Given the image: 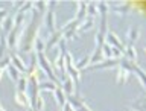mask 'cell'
Masks as SVG:
<instances>
[{
	"label": "cell",
	"instance_id": "1",
	"mask_svg": "<svg viewBox=\"0 0 146 111\" xmlns=\"http://www.w3.org/2000/svg\"><path fill=\"white\" fill-rule=\"evenodd\" d=\"M40 14L32 8V18H31V23L27 25L21 32V43H20V52L21 53H32L34 52V43L35 40L38 38V34H40Z\"/></svg>",
	"mask_w": 146,
	"mask_h": 111
},
{
	"label": "cell",
	"instance_id": "2",
	"mask_svg": "<svg viewBox=\"0 0 146 111\" xmlns=\"http://www.w3.org/2000/svg\"><path fill=\"white\" fill-rule=\"evenodd\" d=\"M27 88H26V94H27V99H29V108L32 110L35 107V102L40 96V76H38V72L32 73V75H27Z\"/></svg>",
	"mask_w": 146,
	"mask_h": 111
},
{
	"label": "cell",
	"instance_id": "3",
	"mask_svg": "<svg viewBox=\"0 0 146 111\" xmlns=\"http://www.w3.org/2000/svg\"><path fill=\"white\" fill-rule=\"evenodd\" d=\"M59 46V52L56 55V58H55V61L52 64L53 70H55V75L56 78H64L66 76V53H67V46H66V40H61L58 43Z\"/></svg>",
	"mask_w": 146,
	"mask_h": 111
},
{
	"label": "cell",
	"instance_id": "4",
	"mask_svg": "<svg viewBox=\"0 0 146 111\" xmlns=\"http://www.w3.org/2000/svg\"><path fill=\"white\" fill-rule=\"evenodd\" d=\"M36 55V62H38V68L40 70H43L46 75L49 76V81H52L55 82V84H58V78L56 75H55V70H53V67H52V62L49 61L47 58H46V55L44 53H35Z\"/></svg>",
	"mask_w": 146,
	"mask_h": 111
},
{
	"label": "cell",
	"instance_id": "5",
	"mask_svg": "<svg viewBox=\"0 0 146 111\" xmlns=\"http://www.w3.org/2000/svg\"><path fill=\"white\" fill-rule=\"evenodd\" d=\"M66 73H68V78H72L73 82H75V85L79 84L81 81V72L76 68L75 66V59H73L72 53H66Z\"/></svg>",
	"mask_w": 146,
	"mask_h": 111
},
{
	"label": "cell",
	"instance_id": "6",
	"mask_svg": "<svg viewBox=\"0 0 146 111\" xmlns=\"http://www.w3.org/2000/svg\"><path fill=\"white\" fill-rule=\"evenodd\" d=\"M21 31L23 27H14V29L6 35V46L8 49H17L20 44V37H21Z\"/></svg>",
	"mask_w": 146,
	"mask_h": 111
},
{
	"label": "cell",
	"instance_id": "7",
	"mask_svg": "<svg viewBox=\"0 0 146 111\" xmlns=\"http://www.w3.org/2000/svg\"><path fill=\"white\" fill-rule=\"evenodd\" d=\"M67 104L72 107L73 111H91L90 107L78 94H73V96H70V98H67Z\"/></svg>",
	"mask_w": 146,
	"mask_h": 111
},
{
	"label": "cell",
	"instance_id": "8",
	"mask_svg": "<svg viewBox=\"0 0 146 111\" xmlns=\"http://www.w3.org/2000/svg\"><path fill=\"white\" fill-rule=\"evenodd\" d=\"M105 43H107L108 46H111V47L119 49L120 52H125V46H123L122 40L119 38V37L114 34V32H111V31H108L107 35H105Z\"/></svg>",
	"mask_w": 146,
	"mask_h": 111
},
{
	"label": "cell",
	"instance_id": "9",
	"mask_svg": "<svg viewBox=\"0 0 146 111\" xmlns=\"http://www.w3.org/2000/svg\"><path fill=\"white\" fill-rule=\"evenodd\" d=\"M44 26L50 34L56 31V15H55L53 9H47V12L44 14Z\"/></svg>",
	"mask_w": 146,
	"mask_h": 111
},
{
	"label": "cell",
	"instance_id": "10",
	"mask_svg": "<svg viewBox=\"0 0 146 111\" xmlns=\"http://www.w3.org/2000/svg\"><path fill=\"white\" fill-rule=\"evenodd\" d=\"M132 8H134V6H132V2H123V3H117L116 6H113L111 11H113L114 14H117V15L125 17L126 14L131 12Z\"/></svg>",
	"mask_w": 146,
	"mask_h": 111
},
{
	"label": "cell",
	"instance_id": "11",
	"mask_svg": "<svg viewBox=\"0 0 146 111\" xmlns=\"http://www.w3.org/2000/svg\"><path fill=\"white\" fill-rule=\"evenodd\" d=\"M119 66V59H104V61H100L98 64H94V66H90L87 67L88 70H102V68H111V67H117Z\"/></svg>",
	"mask_w": 146,
	"mask_h": 111
},
{
	"label": "cell",
	"instance_id": "12",
	"mask_svg": "<svg viewBox=\"0 0 146 111\" xmlns=\"http://www.w3.org/2000/svg\"><path fill=\"white\" fill-rule=\"evenodd\" d=\"M61 90L64 91V94H66L67 98H70V96H73V94H76V85H75V82H73L72 78H66V79H64Z\"/></svg>",
	"mask_w": 146,
	"mask_h": 111
},
{
	"label": "cell",
	"instance_id": "13",
	"mask_svg": "<svg viewBox=\"0 0 146 111\" xmlns=\"http://www.w3.org/2000/svg\"><path fill=\"white\" fill-rule=\"evenodd\" d=\"M62 40V32L61 31H55L53 34H50V37L47 38V41H46V49H52L55 47V46H58V43Z\"/></svg>",
	"mask_w": 146,
	"mask_h": 111
},
{
	"label": "cell",
	"instance_id": "14",
	"mask_svg": "<svg viewBox=\"0 0 146 111\" xmlns=\"http://www.w3.org/2000/svg\"><path fill=\"white\" fill-rule=\"evenodd\" d=\"M9 58H11V64L17 68L18 72H20V73H26V70H27L26 64H25V61H23L17 53H11V55H9Z\"/></svg>",
	"mask_w": 146,
	"mask_h": 111
},
{
	"label": "cell",
	"instance_id": "15",
	"mask_svg": "<svg viewBox=\"0 0 146 111\" xmlns=\"http://www.w3.org/2000/svg\"><path fill=\"white\" fill-rule=\"evenodd\" d=\"M76 6H78V11H76V15H75L73 20L82 23L87 18V3L85 2H78Z\"/></svg>",
	"mask_w": 146,
	"mask_h": 111
},
{
	"label": "cell",
	"instance_id": "16",
	"mask_svg": "<svg viewBox=\"0 0 146 111\" xmlns=\"http://www.w3.org/2000/svg\"><path fill=\"white\" fill-rule=\"evenodd\" d=\"M126 37H128V41H129V44H134L135 41L140 38V27L137 26V25L129 26V29H128Z\"/></svg>",
	"mask_w": 146,
	"mask_h": 111
},
{
	"label": "cell",
	"instance_id": "17",
	"mask_svg": "<svg viewBox=\"0 0 146 111\" xmlns=\"http://www.w3.org/2000/svg\"><path fill=\"white\" fill-rule=\"evenodd\" d=\"M14 100H15V104L18 105V107L21 108H29V99H27V94L26 93H21V91H17L15 90V98H14Z\"/></svg>",
	"mask_w": 146,
	"mask_h": 111
},
{
	"label": "cell",
	"instance_id": "18",
	"mask_svg": "<svg viewBox=\"0 0 146 111\" xmlns=\"http://www.w3.org/2000/svg\"><path fill=\"white\" fill-rule=\"evenodd\" d=\"M53 96H55V100H56V105L62 110V107L67 104V96L64 94V91L61 90V87H59V85L56 87V90L53 91Z\"/></svg>",
	"mask_w": 146,
	"mask_h": 111
},
{
	"label": "cell",
	"instance_id": "19",
	"mask_svg": "<svg viewBox=\"0 0 146 111\" xmlns=\"http://www.w3.org/2000/svg\"><path fill=\"white\" fill-rule=\"evenodd\" d=\"M90 66H94V64H98V62H100V61H104V55H102V47H96L94 50H93V53L90 55ZM88 66V67H90Z\"/></svg>",
	"mask_w": 146,
	"mask_h": 111
},
{
	"label": "cell",
	"instance_id": "20",
	"mask_svg": "<svg viewBox=\"0 0 146 111\" xmlns=\"http://www.w3.org/2000/svg\"><path fill=\"white\" fill-rule=\"evenodd\" d=\"M123 58L129 59L132 62H137V50L134 47V44H128L125 47V52H123Z\"/></svg>",
	"mask_w": 146,
	"mask_h": 111
},
{
	"label": "cell",
	"instance_id": "21",
	"mask_svg": "<svg viewBox=\"0 0 146 111\" xmlns=\"http://www.w3.org/2000/svg\"><path fill=\"white\" fill-rule=\"evenodd\" d=\"M12 29H14V20H12V17H11V15H8V17L3 20V23H2V32H3L2 35L6 37Z\"/></svg>",
	"mask_w": 146,
	"mask_h": 111
},
{
	"label": "cell",
	"instance_id": "22",
	"mask_svg": "<svg viewBox=\"0 0 146 111\" xmlns=\"http://www.w3.org/2000/svg\"><path fill=\"white\" fill-rule=\"evenodd\" d=\"M128 78H129V73H128L126 70H123V68L119 67L117 75H116V84H117V85L126 84V82H128Z\"/></svg>",
	"mask_w": 146,
	"mask_h": 111
},
{
	"label": "cell",
	"instance_id": "23",
	"mask_svg": "<svg viewBox=\"0 0 146 111\" xmlns=\"http://www.w3.org/2000/svg\"><path fill=\"white\" fill-rule=\"evenodd\" d=\"M56 87H58V84H55L52 81H47V82H40L38 88H40V91H50V93H53L56 90Z\"/></svg>",
	"mask_w": 146,
	"mask_h": 111
},
{
	"label": "cell",
	"instance_id": "24",
	"mask_svg": "<svg viewBox=\"0 0 146 111\" xmlns=\"http://www.w3.org/2000/svg\"><path fill=\"white\" fill-rule=\"evenodd\" d=\"M93 26H94V20H93V18H88V17H87L85 20L79 25V27H78V32H87V31H90Z\"/></svg>",
	"mask_w": 146,
	"mask_h": 111
},
{
	"label": "cell",
	"instance_id": "25",
	"mask_svg": "<svg viewBox=\"0 0 146 111\" xmlns=\"http://www.w3.org/2000/svg\"><path fill=\"white\" fill-rule=\"evenodd\" d=\"M87 17L93 18L98 17V6H96V2H88L87 3Z\"/></svg>",
	"mask_w": 146,
	"mask_h": 111
},
{
	"label": "cell",
	"instance_id": "26",
	"mask_svg": "<svg viewBox=\"0 0 146 111\" xmlns=\"http://www.w3.org/2000/svg\"><path fill=\"white\" fill-rule=\"evenodd\" d=\"M34 9L40 14V15H44V14L47 12V2H44V0L34 2Z\"/></svg>",
	"mask_w": 146,
	"mask_h": 111
},
{
	"label": "cell",
	"instance_id": "27",
	"mask_svg": "<svg viewBox=\"0 0 146 111\" xmlns=\"http://www.w3.org/2000/svg\"><path fill=\"white\" fill-rule=\"evenodd\" d=\"M6 72H8V76L11 78L12 81H15V82H17L18 79H20V76H21V73L18 72L17 68L12 66V64H9V66L6 67Z\"/></svg>",
	"mask_w": 146,
	"mask_h": 111
},
{
	"label": "cell",
	"instance_id": "28",
	"mask_svg": "<svg viewBox=\"0 0 146 111\" xmlns=\"http://www.w3.org/2000/svg\"><path fill=\"white\" fill-rule=\"evenodd\" d=\"M79 25H81L79 21H76V20H70V21H67L66 25H64V26H62L59 31H61L62 34H64V32H67V31H78V27H79Z\"/></svg>",
	"mask_w": 146,
	"mask_h": 111
},
{
	"label": "cell",
	"instance_id": "29",
	"mask_svg": "<svg viewBox=\"0 0 146 111\" xmlns=\"http://www.w3.org/2000/svg\"><path fill=\"white\" fill-rule=\"evenodd\" d=\"M25 15H26V14H23V12H20V11L15 12V15L12 17V20H14V27H23Z\"/></svg>",
	"mask_w": 146,
	"mask_h": 111
},
{
	"label": "cell",
	"instance_id": "30",
	"mask_svg": "<svg viewBox=\"0 0 146 111\" xmlns=\"http://www.w3.org/2000/svg\"><path fill=\"white\" fill-rule=\"evenodd\" d=\"M96 6H98V15H108L110 5L107 2H98Z\"/></svg>",
	"mask_w": 146,
	"mask_h": 111
},
{
	"label": "cell",
	"instance_id": "31",
	"mask_svg": "<svg viewBox=\"0 0 146 111\" xmlns=\"http://www.w3.org/2000/svg\"><path fill=\"white\" fill-rule=\"evenodd\" d=\"M44 50H46V44H44V41L38 37V38L35 40V43H34V53H44Z\"/></svg>",
	"mask_w": 146,
	"mask_h": 111
},
{
	"label": "cell",
	"instance_id": "32",
	"mask_svg": "<svg viewBox=\"0 0 146 111\" xmlns=\"http://www.w3.org/2000/svg\"><path fill=\"white\" fill-rule=\"evenodd\" d=\"M26 88H27V78L25 75V76H20V79L17 81V91L26 93Z\"/></svg>",
	"mask_w": 146,
	"mask_h": 111
},
{
	"label": "cell",
	"instance_id": "33",
	"mask_svg": "<svg viewBox=\"0 0 146 111\" xmlns=\"http://www.w3.org/2000/svg\"><path fill=\"white\" fill-rule=\"evenodd\" d=\"M6 49H8V46H6V37L5 35H0V59L6 56Z\"/></svg>",
	"mask_w": 146,
	"mask_h": 111
},
{
	"label": "cell",
	"instance_id": "34",
	"mask_svg": "<svg viewBox=\"0 0 146 111\" xmlns=\"http://www.w3.org/2000/svg\"><path fill=\"white\" fill-rule=\"evenodd\" d=\"M75 66H76V68H78L79 72H81V70H84V68H87V67L90 66V58H88V56L82 58L79 62H75Z\"/></svg>",
	"mask_w": 146,
	"mask_h": 111
},
{
	"label": "cell",
	"instance_id": "35",
	"mask_svg": "<svg viewBox=\"0 0 146 111\" xmlns=\"http://www.w3.org/2000/svg\"><path fill=\"white\" fill-rule=\"evenodd\" d=\"M102 55H104L105 59H111L113 58V55H111V46H108L107 43H104L102 44Z\"/></svg>",
	"mask_w": 146,
	"mask_h": 111
},
{
	"label": "cell",
	"instance_id": "36",
	"mask_svg": "<svg viewBox=\"0 0 146 111\" xmlns=\"http://www.w3.org/2000/svg\"><path fill=\"white\" fill-rule=\"evenodd\" d=\"M11 64V58L9 56H5V58H2L0 59V72H5L6 70V67Z\"/></svg>",
	"mask_w": 146,
	"mask_h": 111
},
{
	"label": "cell",
	"instance_id": "37",
	"mask_svg": "<svg viewBox=\"0 0 146 111\" xmlns=\"http://www.w3.org/2000/svg\"><path fill=\"white\" fill-rule=\"evenodd\" d=\"M32 8H34V2H25V5H23V6H21V9H20V12L26 14V12L32 11Z\"/></svg>",
	"mask_w": 146,
	"mask_h": 111
},
{
	"label": "cell",
	"instance_id": "38",
	"mask_svg": "<svg viewBox=\"0 0 146 111\" xmlns=\"http://www.w3.org/2000/svg\"><path fill=\"white\" fill-rule=\"evenodd\" d=\"M143 102H145V99L141 98L139 102H134V105H132V108L134 110H137V111H145V108H143Z\"/></svg>",
	"mask_w": 146,
	"mask_h": 111
},
{
	"label": "cell",
	"instance_id": "39",
	"mask_svg": "<svg viewBox=\"0 0 146 111\" xmlns=\"http://www.w3.org/2000/svg\"><path fill=\"white\" fill-rule=\"evenodd\" d=\"M8 15H9V14H8V11H6V9L0 8V25H2V23H3V20H5V18H6Z\"/></svg>",
	"mask_w": 146,
	"mask_h": 111
},
{
	"label": "cell",
	"instance_id": "40",
	"mask_svg": "<svg viewBox=\"0 0 146 111\" xmlns=\"http://www.w3.org/2000/svg\"><path fill=\"white\" fill-rule=\"evenodd\" d=\"M23 5H25V2H12V6L15 8V9H18V11L21 9V6H23Z\"/></svg>",
	"mask_w": 146,
	"mask_h": 111
},
{
	"label": "cell",
	"instance_id": "41",
	"mask_svg": "<svg viewBox=\"0 0 146 111\" xmlns=\"http://www.w3.org/2000/svg\"><path fill=\"white\" fill-rule=\"evenodd\" d=\"M2 76H3V72H0V79H2Z\"/></svg>",
	"mask_w": 146,
	"mask_h": 111
},
{
	"label": "cell",
	"instance_id": "42",
	"mask_svg": "<svg viewBox=\"0 0 146 111\" xmlns=\"http://www.w3.org/2000/svg\"><path fill=\"white\" fill-rule=\"evenodd\" d=\"M0 111H5V110H3V108H2V105H0Z\"/></svg>",
	"mask_w": 146,
	"mask_h": 111
},
{
	"label": "cell",
	"instance_id": "43",
	"mask_svg": "<svg viewBox=\"0 0 146 111\" xmlns=\"http://www.w3.org/2000/svg\"><path fill=\"white\" fill-rule=\"evenodd\" d=\"M26 111H32V110H31V108H27V110H26Z\"/></svg>",
	"mask_w": 146,
	"mask_h": 111
},
{
	"label": "cell",
	"instance_id": "44",
	"mask_svg": "<svg viewBox=\"0 0 146 111\" xmlns=\"http://www.w3.org/2000/svg\"><path fill=\"white\" fill-rule=\"evenodd\" d=\"M70 111H73V110H70Z\"/></svg>",
	"mask_w": 146,
	"mask_h": 111
}]
</instances>
